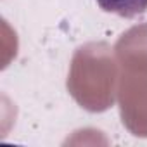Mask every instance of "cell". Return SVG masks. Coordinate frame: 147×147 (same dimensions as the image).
Returning a JSON list of instances; mask_svg holds the SVG:
<instances>
[{"label":"cell","mask_w":147,"mask_h":147,"mask_svg":"<svg viewBox=\"0 0 147 147\" xmlns=\"http://www.w3.org/2000/svg\"><path fill=\"white\" fill-rule=\"evenodd\" d=\"M104 12L118 14L125 19H133L147 12V0H97Z\"/></svg>","instance_id":"1"}]
</instances>
